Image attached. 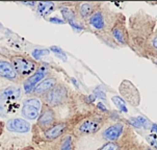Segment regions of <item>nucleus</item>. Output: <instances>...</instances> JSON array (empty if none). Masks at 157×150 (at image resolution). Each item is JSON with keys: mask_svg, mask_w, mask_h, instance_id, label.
<instances>
[{"mask_svg": "<svg viewBox=\"0 0 157 150\" xmlns=\"http://www.w3.org/2000/svg\"><path fill=\"white\" fill-rule=\"evenodd\" d=\"M133 129L127 122L124 121H116L106 124L102 130L100 131V136L105 143L107 142H116L123 139L127 136L130 131Z\"/></svg>", "mask_w": 157, "mask_h": 150, "instance_id": "obj_5", "label": "nucleus"}, {"mask_svg": "<svg viewBox=\"0 0 157 150\" xmlns=\"http://www.w3.org/2000/svg\"><path fill=\"white\" fill-rule=\"evenodd\" d=\"M51 50L52 51H55V52H59V53H63L62 50L59 49V48H56V47H52L51 48Z\"/></svg>", "mask_w": 157, "mask_h": 150, "instance_id": "obj_27", "label": "nucleus"}, {"mask_svg": "<svg viewBox=\"0 0 157 150\" xmlns=\"http://www.w3.org/2000/svg\"><path fill=\"white\" fill-rule=\"evenodd\" d=\"M57 84V79L55 77H48V78L44 79L41 84L34 88L33 94L34 96H44L45 94L49 92L51 89H53Z\"/></svg>", "mask_w": 157, "mask_h": 150, "instance_id": "obj_17", "label": "nucleus"}, {"mask_svg": "<svg viewBox=\"0 0 157 150\" xmlns=\"http://www.w3.org/2000/svg\"><path fill=\"white\" fill-rule=\"evenodd\" d=\"M107 121L108 116L104 112H90L74 123L71 130L77 138L95 136L102 130V128L107 124Z\"/></svg>", "mask_w": 157, "mask_h": 150, "instance_id": "obj_3", "label": "nucleus"}, {"mask_svg": "<svg viewBox=\"0 0 157 150\" xmlns=\"http://www.w3.org/2000/svg\"><path fill=\"white\" fill-rule=\"evenodd\" d=\"M7 130L12 131V132H20L24 133L27 132L30 129V124L25 121L24 119H20V118H14L10 119L6 123Z\"/></svg>", "mask_w": 157, "mask_h": 150, "instance_id": "obj_16", "label": "nucleus"}, {"mask_svg": "<svg viewBox=\"0 0 157 150\" xmlns=\"http://www.w3.org/2000/svg\"><path fill=\"white\" fill-rule=\"evenodd\" d=\"M55 124H56V115L53 109L48 105H44L38 118L39 127L43 131H46Z\"/></svg>", "mask_w": 157, "mask_h": 150, "instance_id": "obj_11", "label": "nucleus"}, {"mask_svg": "<svg viewBox=\"0 0 157 150\" xmlns=\"http://www.w3.org/2000/svg\"><path fill=\"white\" fill-rule=\"evenodd\" d=\"M73 139L70 135L65 136L59 141V144L57 146V150H73Z\"/></svg>", "mask_w": 157, "mask_h": 150, "instance_id": "obj_20", "label": "nucleus"}, {"mask_svg": "<svg viewBox=\"0 0 157 150\" xmlns=\"http://www.w3.org/2000/svg\"><path fill=\"white\" fill-rule=\"evenodd\" d=\"M68 128L69 124L67 122H56V124L53 125L51 128H49L48 130L45 131V136H46L48 141H54L65 135L66 131L68 130Z\"/></svg>", "mask_w": 157, "mask_h": 150, "instance_id": "obj_15", "label": "nucleus"}, {"mask_svg": "<svg viewBox=\"0 0 157 150\" xmlns=\"http://www.w3.org/2000/svg\"><path fill=\"white\" fill-rule=\"evenodd\" d=\"M2 27V25H1V23H0V28H1Z\"/></svg>", "mask_w": 157, "mask_h": 150, "instance_id": "obj_29", "label": "nucleus"}, {"mask_svg": "<svg viewBox=\"0 0 157 150\" xmlns=\"http://www.w3.org/2000/svg\"><path fill=\"white\" fill-rule=\"evenodd\" d=\"M120 13H117L109 9V6L101 3L100 7L86 21V25L90 28V30L99 37L100 40L104 41L111 26L116 22Z\"/></svg>", "mask_w": 157, "mask_h": 150, "instance_id": "obj_2", "label": "nucleus"}, {"mask_svg": "<svg viewBox=\"0 0 157 150\" xmlns=\"http://www.w3.org/2000/svg\"><path fill=\"white\" fill-rule=\"evenodd\" d=\"M101 2H79L76 3L75 10L80 20L86 21L100 7Z\"/></svg>", "mask_w": 157, "mask_h": 150, "instance_id": "obj_13", "label": "nucleus"}, {"mask_svg": "<svg viewBox=\"0 0 157 150\" xmlns=\"http://www.w3.org/2000/svg\"><path fill=\"white\" fill-rule=\"evenodd\" d=\"M10 63H12L19 78L31 76V74H33V72L36 69V64L34 63L33 60H30L27 56H14L10 60Z\"/></svg>", "mask_w": 157, "mask_h": 150, "instance_id": "obj_7", "label": "nucleus"}, {"mask_svg": "<svg viewBox=\"0 0 157 150\" xmlns=\"http://www.w3.org/2000/svg\"><path fill=\"white\" fill-rule=\"evenodd\" d=\"M152 61H153L154 64H156V65H157V58H155V60H152Z\"/></svg>", "mask_w": 157, "mask_h": 150, "instance_id": "obj_28", "label": "nucleus"}, {"mask_svg": "<svg viewBox=\"0 0 157 150\" xmlns=\"http://www.w3.org/2000/svg\"><path fill=\"white\" fill-rule=\"evenodd\" d=\"M140 143V142L138 141L135 132L132 130L121 140L104 143L98 150H129L131 147L137 145Z\"/></svg>", "mask_w": 157, "mask_h": 150, "instance_id": "obj_8", "label": "nucleus"}, {"mask_svg": "<svg viewBox=\"0 0 157 150\" xmlns=\"http://www.w3.org/2000/svg\"><path fill=\"white\" fill-rule=\"evenodd\" d=\"M46 75H47L46 69H45L44 67H42V68H39L38 70L34 72V74L29 76L23 84V89L25 94L33 93L34 88L38 85V84L42 79H44V77L46 76Z\"/></svg>", "mask_w": 157, "mask_h": 150, "instance_id": "obj_14", "label": "nucleus"}, {"mask_svg": "<svg viewBox=\"0 0 157 150\" xmlns=\"http://www.w3.org/2000/svg\"><path fill=\"white\" fill-rule=\"evenodd\" d=\"M49 21L50 22H53V23H56V24H63L65 22H63V20H60V19H57V18H50L49 19Z\"/></svg>", "mask_w": 157, "mask_h": 150, "instance_id": "obj_26", "label": "nucleus"}, {"mask_svg": "<svg viewBox=\"0 0 157 150\" xmlns=\"http://www.w3.org/2000/svg\"><path fill=\"white\" fill-rule=\"evenodd\" d=\"M157 18L140 9L128 19L129 48L140 57L152 60Z\"/></svg>", "mask_w": 157, "mask_h": 150, "instance_id": "obj_1", "label": "nucleus"}, {"mask_svg": "<svg viewBox=\"0 0 157 150\" xmlns=\"http://www.w3.org/2000/svg\"><path fill=\"white\" fill-rule=\"evenodd\" d=\"M94 96H95V97H98V98L100 97V99H103V100H105V98H106L105 94H104L103 91H95Z\"/></svg>", "mask_w": 157, "mask_h": 150, "instance_id": "obj_24", "label": "nucleus"}, {"mask_svg": "<svg viewBox=\"0 0 157 150\" xmlns=\"http://www.w3.org/2000/svg\"><path fill=\"white\" fill-rule=\"evenodd\" d=\"M69 95H70V89L68 88V85L65 84H57L53 89L42 96V98L45 102V105L54 108L67 102Z\"/></svg>", "mask_w": 157, "mask_h": 150, "instance_id": "obj_6", "label": "nucleus"}, {"mask_svg": "<svg viewBox=\"0 0 157 150\" xmlns=\"http://www.w3.org/2000/svg\"><path fill=\"white\" fill-rule=\"evenodd\" d=\"M20 96V89L16 87H7L0 92V112L5 117L7 106H10Z\"/></svg>", "mask_w": 157, "mask_h": 150, "instance_id": "obj_10", "label": "nucleus"}, {"mask_svg": "<svg viewBox=\"0 0 157 150\" xmlns=\"http://www.w3.org/2000/svg\"><path fill=\"white\" fill-rule=\"evenodd\" d=\"M0 77L10 80H18L19 76L16 73L12 63L0 58Z\"/></svg>", "mask_w": 157, "mask_h": 150, "instance_id": "obj_18", "label": "nucleus"}, {"mask_svg": "<svg viewBox=\"0 0 157 150\" xmlns=\"http://www.w3.org/2000/svg\"><path fill=\"white\" fill-rule=\"evenodd\" d=\"M113 101L114 102V104H116L118 108L121 109V111H123L125 112H127V108H126V104H125V101L123 100V99H121L120 97H117V96H113Z\"/></svg>", "mask_w": 157, "mask_h": 150, "instance_id": "obj_22", "label": "nucleus"}, {"mask_svg": "<svg viewBox=\"0 0 157 150\" xmlns=\"http://www.w3.org/2000/svg\"><path fill=\"white\" fill-rule=\"evenodd\" d=\"M104 43L113 48L118 47H129V34L127 28L126 17L120 13L116 22L111 26L107 36L104 39Z\"/></svg>", "mask_w": 157, "mask_h": 150, "instance_id": "obj_4", "label": "nucleus"}, {"mask_svg": "<svg viewBox=\"0 0 157 150\" xmlns=\"http://www.w3.org/2000/svg\"><path fill=\"white\" fill-rule=\"evenodd\" d=\"M47 53H48L47 50H44V49H36L33 51V55L34 58H36V60H38V58L41 57V56L43 55V54H47Z\"/></svg>", "mask_w": 157, "mask_h": 150, "instance_id": "obj_23", "label": "nucleus"}, {"mask_svg": "<svg viewBox=\"0 0 157 150\" xmlns=\"http://www.w3.org/2000/svg\"><path fill=\"white\" fill-rule=\"evenodd\" d=\"M60 12H62L65 20L70 23L72 26L75 25V24H79V23H76V20L78 19V16H77L75 9L69 7V6H62L60 7Z\"/></svg>", "mask_w": 157, "mask_h": 150, "instance_id": "obj_19", "label": "nucleus"}, {"mask_svg": "<svg viewBox=\"0 0 157 150\" xmlns=\"http://www.w3.org/2000/svg\"><path fill=\"white\" fill-rule=\"evenodd\" d=\"M140 150H157V148H154V147H151L149 145H146V144H144V143H140Z\"/></svg>", "mask_w": 157, "mask_h": 150, "instance_id": "obj_25", "label": "nucleus"}, {"mask_svg": "<svg viewBox=\"0 0 157 150\" xmlns=\"http://www.w3.org/2000/svg\"><path fill=\"white\" fill-rule=\"evenodd\" d=\"M120 93L125 98V100L133 106H138L140 103V95L138 90L135 88L134 85H132L129 80H123L120 85Z\"/></svg>", "mask_w": 157, "mask_h": 150, "instance_id": "obj_9", "label": "nucleus"}, {"mask_svg": "<svg viewBox=\"0 0 157 150\" xmlns=\"http://www.w3.org/2000/svg\"><path fill=\"white\" fill-rule=\"evenodd\" d=\"M41 101L38 98H28L23 102L22 115L28 120H34L39 117Z\"/></svg>", "mask_w": 157, "mask_h": 150, "instance_id": "obj_12", "label": "nucleus"}, {"mask_svg": "<svg viewBox=\"0 0 157 150\" xmlns=\"http://www.w3.org/2000/svg\"><path fill=\"white\" fill-rule=\"evenodd\" d=\"M54 10V3L53 2H43L40 3L38 7V13L40 15L47 16Z\"/></svg>", "mask_w": 157, "mask_h": 150, "instance_id": "obj_21", "label": "nucleus"}]
</instances>
